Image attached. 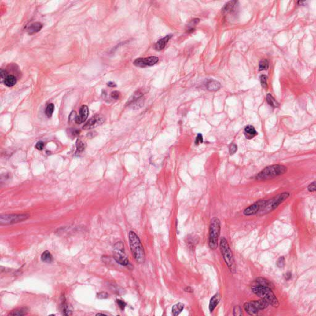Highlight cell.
Returning <instances> with one entry per match:
<instances>
[{
	"label": "cell",
	"instance_id": "obj_1",
	"mask_svg": "<svg viewBox=\"0 0 316 316\" xmlns=\"http://www.w3.org/2000/svg\"><path fill=\"white\" fill-rule=\"evenodd\" d=\"M129 238L130 249L135 259L138 263H143L145 261V252L139 237L134 232L130 231Z\"/></svg>",
	"mask_w": 316,
	"mask_h": 316
},
{
	"label": "cell",
	"instance_id": "obj_2",
	"mask_svg": "<svg viewBox=\"0 0 316 316\" xmlns=\"http://www.w3.org/2000/svg\"><path fill=\"white\" fill-rule=\"evenodd\" d=\"M287 172V167L281 164H275L265 167L258 173L255 178L257 180H266L274 178L281 175Z\"/></svg>",
	"mask_w": 316,
	"mask_h": 316
},
{
	"label": "cell",
	"instance_id": "obj_3",
	"mask_svg": "<svg viewBox=\"0 0 316 316\" xmlns=\"http://www.w3.org/2000/svg\"><path fill=\"white\" fill-rule=\"evenodd\" d=\"M220 249L229 269L232 273H235L237 270V267L233 255L228 241L224 237H222L220 239Z\"/></svg>",
	"mask_w": 316,
	"mask_h": 316
},
{
	"label": "cell",
	"instance_id": "obj_4",
	"mask_svg": "<svg viewBox=\"0 0 316 316\" xmlns=\"http://www.w3.org/2000/svg\"><path fill=\"white\" fill-rule=\"evenodd\" d=\"M251 290L252 293L259 296L261 299L267 301L269 305L274 307H278L279 306V302L271 288L256 285L252 287Z\"/></svg>",
	"mask_w": 316,
	"mask_h": 316
},
{
	"label": "cell",
	"instance_id": "obj_5",
	"mask_svg": "<svg viewBox=\"0 0 316 316\" xmlns=\"http://www.w3.org/2000/svg\"><path fill=\"white\" fill-rule=\"evenodd\" d=\"M221 225L220 220L214 217L211 220L209 229V246L212 250H215L218 246V240L220 234Z\"/></svg>",
	"mask_w": 316,
	"mask_h": 316
},
{
	"label": "cell",
	"instance_id": "obj_6",
	"mask_svg": "<svg viewBox=\"0 0 316 316\" xmlns=\"http://www.w3.org/2000/svg\"><path fill=\"white\" fill-rule=\"evenodd\" d=\"M290 196V193L289 192H283L278 194L269 200H266L264 206L259 212H261V214L262 215L270 213L277 209L281 203L288 199Z\"/></svg>",
	"mask_w": 316,
	"mask_h": 316
},
{
	"label": "cell",
	"instance_id": "obj_7",
	"mask_svg": "<svg viewBox=\"0 0 316 316\" xmlns=\"http://www.w3.org/2000/svg\"><path fill=\"white\" fill-rule=\"evenodd\" d=\"M114 258L115 261L123 266H128L129 261L125 255L124 246L122 241L117 242L114 246Z\"/></svg>",
	"mask_w": 316,
	"mask_h": 316
},
{
	"label": "cell",
	"instance_id": "obj_8",
	"mask_svg": "<svg viewBox=\"0 0 316 316\" xmlns=\"http://www.w3.org/2000/svg\"><path fill=\"white\" fill-rule=\"evenodd\" d=\"M29 217L30 215L28 214L2 215L0 216V224L1 225L14 224L25 220Z\"/></svg>",
	"mask_w": 316,
	"mask_h": 316
},
{
	"label": "cell",
	"instance_id": "obj_9",
	"mask_svg": "<svg viewBox=\"0 0 316 316\" xmlns=\"http://www.w3.org/2000/svg\"><path fill=\"white\" fill-rule=\"evenodd\" d=\"M159 61V58L156 56H150L145 58H138L134 62V64L137 67L145 68L152 66Z\"/></svg>",
	"mask_w": 316,
	"mask_h": 316
},
{
	"label": "cell",
	"instance_id": "obj_10",
	"mask_svg": "<svg viewBox=\"0 0 316 316\" xmlns=\"http://www.w3.org/2000/svg\"><path fill=\"white\" fill-rule=\"evenodd\" d=\"M266 200H259L255 202L254 204L246 208L244 211L243 214L246 216H251L254 215L260 212L263 207L264 206Z\"/></svg>",
	"mask_w": 316,
	"mask_h": 316
},
{
	"label": "cell",
	"instance_id": "obj_11",
	"mask_svg": "<svg viewBox=\"0 0 316 316\" xmlns=\"http://www.w3.org/2000/svg\"><path fill=\"white\" fill-rule=\"evenodd\" d=\"M105 121L104 117L101 115H94L93 117H91L87 122L86 123L83 125V129L84 130H88L93 129L94 127H97V126L102 124Z\"/></svg>",
	"mask_w": 316,
	"mask_h": 316
},
{
	"label": "cell",
	"instance_id": "obj_12",
	"mask_svg": "<svg viewBox=\"0 0 316 316\" xmlns=\"http://www.w3.org/2000/svg\"><path fill=\"white\" fill-rule=\"evenodd\" d=\"M129 104L134 109H140L144 105L143 94L140 91H138L134 93V95L130 98Z\"/></svg>",
	"mask_w": 316,
	"mask_h": 316
},
{
	"label": "cell",
	"instance_id": "obj_13",
	"mask_svg": "<svg viewBox=\"0 0 316 316\" xmlns=\"http://www.w3.org/2000/svg\"><path fill=\"white\" fill-rule=\"evenodd\" d=\"M89 110L88 108L86 105H83L80 107L79 111V115L77 116L75 122L77 124H80L85 122L88 117Z\"/></svg>",
	"mask_w": 316,
	"mask_h": 316
},
{
	"label": "cell",
	"instance_id": "obj_14",
	"mask_svg": "<svg viewBox=\"0 0 316 316\" xmlns=\"http://www.w3.org/2000/svg\"><path fill=\"white\" fill-rule=\"evenodd\" d=\"M171 37H172L171 35H168L166 36L165 37L160 39L158 42H157V43L154 45L155 50H156L157 51H161V50H163Z\"/></svg>",
	"mask_w": 316,
	"mask_h": 316
},
{
	"label": "cell",
	"instance_id": "obj_15",
	"mask_svg": "<svg viewBox=\"0 0 316 316\" xmlns=\"http://www.w3.org/2000/svg\"><path fill=\"white\" fill-rule=\"evenodd\" d=\"M43 27V24L40 22H34L30 25V26L27 28V32L29 35H32L35 33L39 32V31L42 30Z\"/></svg>",
	"mask_w": 316,
	"mask_h": 316
},
{
	"label": "cell",
	"instance_id": "obj_16",
	"mask_svg": "<svg viewBox=\"0 0 316 316\" xmlns=\"http://www.w3.org/2000/svg\"><path fill=\"white\" fill-rule=\"evenodd\" d=\"M220 300V295L219 293H215L211 299L209 304V309L211 312H212L217 306L219 304Z\"/></svg>",
	"mask_w": 316,
	"mask_h": 316
},
{
	"label": "cell",
	"instance_id": "obj_17",
	"mask_svg": "<svg viewBox=\"0 0 316 316\" xmlns=\"http://www.w3.org/2000/svg\"><path fill=\"white\" fill-rule=\"evenodd\" d=\"M255 283H256V284L258 286L266 287L270 288L271 289L274 288V284L270 281H269V280H267L266 278H262V277L258 278L256 280Z\"/></svg>",
	"mask_w": 316,
	"mask_h": 316
},
{
	"label": "cell",
	"instance_id": "obj_18",
	"mask_svg": "<svg viewBox=\"0 0 316 316\" xmlns=\"http://www.w3.org/2000/svg\"><path fill=\"white\" fill-rule=\"evenodd\" d=\"M243 307L245 311L249 315H255L259 312V310L256 309L255 305L252 303L251 301L249 302L245 303L243 305Z\"/></svg>",
	"mask_w": 316,
	"mask_h": 316
},
{
	"label": "cell",
	"instance_id": "obj_19",
	"mask_svg": "<svg viewBox=\"0 0 316 316\" xmlns=\"http://www.w3.org/2000/svg\"><path fill=\"white\" fill-rule=\"evenodd\" d=\"M244 135L248 139H251L258 135V132L252 125H248L244 128Z\"/></svg>",
	"mask_w": 316,
	"mask_h": 316
},
{
	"label": "cell",
	"instance_id": "obj_20",
	"mask_svg": "<svg viewBox=\"0 0 316 316\" xmlns=\"http://www.w3.org/2000/svg\"><path fill=\"white\" fill-rule=\"evenodd\" d=\"M61 303L59 307L61 310V312H62V314L63 315H71L72 314L71 310H70V309L66 303L65 297L62 296L61 298Z\"/></svg>",
	"mask_w": 316,
	"mask_h": 316
},
{
	"label": "cell",
	"instance_id": "obj_21",
	"mask_svg": "<svg viewBox=\"0 0 316 316\" xmlns=\"http://www.w3.org/2000/svg\"><path fill=\"white\" fill-rule=\"evenodd\" d=\"M221 87L220 83L214 80H209L206 84V88L209 91H216L219 90Z\"/></svg>",
	"mask_w": 316,
	"mask_h": 316
},
{
	"label": "cell",
	"instance_id": "obj_22",
	"mask_svg": "<svg viewBox=\"0 0 316 316\" xmlns=\"http://www.w3.org/2000/svg\"><path fill=\"white\" fill-rule=\"evenodd\" d=\"M236 3H237V2H235V1L229 2L224 6V8L222 9V13H232L235 8Z\"/></svg>",
	"mask_w": 316,
	"mask_h": 316
},
{
	"label": "cell",
	"instance_id": "obj_23",
	"mask_svg": "<svg viewBox=\"0 0 316 316\" xmlns=\"http://www.w3.org/2000/svg\"><path fill=\"white\" fill-rule=\"evenodd\" d=\"M183 309H184V304L182 303H178L173 306L172 309V314L174 316H177L182 312V311L183 310Z\"/></svg>",
	"mask_w": 316,
	"mask_h": 316
},
{
	"label": "cell",
	"instance_id": "obj_24",
	"mask_svg": "<svg viewBox=\"0 0 316 316\" xmlns=\"http://www.w3.org/2000/svg\"><path fill=\"white\" fill-rule=\"evenodd\" d=\"M41 259L43 262L46 263H51L53 261V256L50 253V252L48 251H44L42 256H41Z\"/></svg>",
	"mask_w": 316,
	"mask_h": 316
},
{
	"label": "cell",
	"instance_id": "obj_25",
	"mask_svg": "<svg viewBox=\"0 0 316 316\" xmlns=\"http://www.w3.org/2000/svg\"><path fill=\"white\" fill-rule=\"evenodd\" d=\"M16 82H17L16 78L14 75H8L4 80L5 85L8 87L13 86L14 85H16Z\"/></svg>",
	"mask_w": 316,
	"mask_h": 316
},
{
	"label": "cell",
	"instance_id": "obj_26",
	"mask_svg": "<svg viewBox=\"0 0 316 316\" xmlns=\"http://www.w3.org/2000/svg\"><path fill=\"white\" fill-rule=\"evenodd\" d=\"M266 101L268 104L273 108H278L279 106L278 103L275 100V98L271 95L270 93H268L266 96Z\"/></svg>",
	"mask_w": 316,
	"mask_h": 316
},
{
	"label": "cell",
	"instance_id": "obj_27",
	"mask_svg": "<svg viewBox=\"0 0 316 316\" xmlns=\"http://www.w3.org/2000/svg\"><path fill=\"white\" fill-rule=\"evenodd\" d=\"M27 313V309L26 308H20V309H17L14 310H13L11 313H9V315H17V316H22L26 315Z\"/></svg>",
	"mask_w": 316,
	"mask_h": 316
},
{
	"label": "cell",
	"instance_id": "obj_28",
	"mask_svg": "<svg viewBox=\"0 0 316 316\" xmlns=\"http://www.w3.org/2000/svg\"><path fill=\"white\" fill-rule=\"evenodd\" d=\"M76 147H77V153H80L85 149V148L86 147V145L82 140L78 139L76 141Z\"/></svg>",
	"mask_w": 316,
	"mask_h": 316
},
{
	"label": "cell",
	"instance_id": "obj_29",
	"mask_svg": "<svg viewBox=\"0 0 316 316\" xmlns=\"http://www.w3.org/2000/svg\"><path fill=\"white\" fill-rule=\"evenodd\" d=\"M269 61L267 59H263L260 61L259 64V70L261 71H264L267 70L269 68Z\"/></svg>",
	"mask_w": 316,
	"mask_h": 316
},
{
	"label": "cell",
	"instance_id": "obj_30",
	"mask_svg": "<svg viewBox=\"0 0 316 316\" xmlns=\"http://www.w3.org/2000/svg\"><path fill=\"white\" fill-rule=\"evenodd\" d=\"M54 105L53 103L48 104V105L46 106V110H45L46 115L48 117H51V116L54 112Z\"/></svg>",
	"mask_w": 316,
	"mask_h": 316
},
{
	"label": "cell",
	"instance_id": "obj_31",
	"mask_svg": "<svg viewBox=\"0 0 316 316\" xmlns=\"http://www.w3.org/2000/svg\"><path fill=\"white\" fill-rule=\"evenodd\" d=\"M285 258H284L283 256H281L278 259V260L277 261V266L279 268H283L284 266H285Z\"/></svg>",
	"mask_w": 316,
	"mask_h": 316
},
{
	"label": "cell",
	"instance_id": "obj_32",
	"mask_svg": "<svg viewBox=\"0 0 316 316\" xmlns=\"http://www.w3.org/2000/svg\"><path fill=\"white\" fill-rule=\"evenodd\" d=\"M233 315L237 316H241L243 315L242 309L239 306H236L233 308Z\"/></svg>",
	"mask_w": 316,
	"mask_h": 316
},
{
	"label": "cell",
	"instance_id": "obj_33",
	"mask_svg": "<svg viewBox=\"0 0 316 316\" xmlns=\"http://www.w3.org/2000/svg\"><path fill=\"white\" fill-rule=\"evenodd\" d=\"M267 77L265 75H263L261 76V85L264 88H267Z\"/></svg>",
	"mask_w": 316,
	"mask_h": 316
},
{
	"label": "cell",
	"instance_id": "obj_34",
	"mask_svg": "<svg viewBox=\"0 0 316 316\" xmlns=\"http://www.w3.org/2000/svg\"><path fill=\"white\" fill-rule=\"evenodd\" d=\"M120 92H119L118 91H114L111 94V98L114 99V100H119L120 98Z\"/></svg>",
	"mask_w": 316,
	"mask_h": 316
},
{
	"label": "cell",
	"instance_id": "obj_35",
	"mask_svg": "<svg viewBox=\"0 0 316 316\" xmlns=\"http://www.w3.org/2000/svg\"><path fill=\"white\" fill-rule=\"evenodd\" d=\"M307 189L309 192H315L316 189L315 186V182H313L311 183H310L307 186Z\"/></svg>",
	"mask_w": 316,
	"mask_h": 316
},
{
	"label": "cell",
	"instance_id": "obj_36",
	"mask_svg": "<svg viewBox=\"0 0 316 316\" xmlns=\"http://www.w3.org/2000/svg\"><path fill=\"white\" fill-rule=\"evenodd\" d=\"M203 135L201 134H198V135L197 136V138H196V140H195V145H199L200 144H201L203 143Z\"/></svg>",
	"mask_w": 316,
	"mask_h": 316
},
{
	"label": "cell",
	"instance_id": "obj_37",
	"mask_svg": "<svg viewBox=\"0 0 316 316\" xmlns=\"http://www.w3.org/2000/svg\"><path fill=\"white\" fill-rule=\"evenodd\" d=\"M238 149V147L235 144H232L229 148V152L231 155L235 154Z\"/></svg>",
	"mask_w": 316,
	"mask_h": 316
},
{
	"label": "cell",
	"instance_id": "obj_38",
	"mask_svg": "<svg viewBox=\"0 0 316 316\" xmlns=\"http://www.w3.org/2000/svg\"><path fill=\"white\" fill-rule=\"evenodd\" d=\"M117 303L122 310H124L126 305H127V304H126L123 301L120 300V299H117Z\"/></svg>",
	"mask_w": 316,
	"mask_h": 316
},
{
	"label": "cell",
	"instance_id": "obj_39",
	"mask_svg": "<svg viewBox=\"0 0 316 316\" xmlns=\"http://www.w3.org/2000/svg\"><path fill=\"white\" fill-rule=\"evenodd\" d=\"M77 115L76 114V112L75 111H72L69 117V120L70 122H72V121H75V119H76V117H77Z\"/></svg>",
	"mask_w": 316,
	"mask_h": 316
},
{
	"label": "cell",
	"instance_id": "obj_40",
	"mask_svg": "<svg viewBox=\"0 0 316 316\" xmlns=\"http://www.w3.org/2000/svg\"><path fill=\"white\" fill-rule=\"evenodd\" d=\"M1 79H2V80H5V79L8 76V73L7 72L5 71V70H3V69H2L1 70Z\"/></svg>",
	"mask_w": 316,
	"mask_h": 316
},
{
	"label": "cell",
	"instance_id": "obj_41",
	"mask_svg": "<svg viewBox=\"0 0 316 316\" xmlns=\"http://www.w3.org/2000/svg\"><path fill=\"white\" fill-rule=\"evenodd\" d=\"M44 143L43 141H39L36 145H35V148L39 149V150H42L43 147H44Z\"/></svg>",
	"mask_w": 316,
	"mask_h": 316
},
{
	"label": "cell",
	"instance_id": "obj_42",
	"mask_svg": "<svg viewBox=\"0 0 316 316\" xmlns=\"http://www.w3.org/2000/svg\"><path fill=\"white\" fill-rule=\"evenodd\" d=\"M108 297H109L108 294L106 293H104V292H101L98 295V298L100 299H106V298H108Z\"/></svg>",
	"mask_w": 316,
	"mask_h": 316
},
{
	"label": "cell",
	"instance_id": "obj_43",
	"mask_svg": "<svg viewBox=\"0 0 316 316\" xmlns=\"http://www.w3.org/2000/svg\"><path fill=\"white\" fill-rule=\"evenodd\" d=\"M284 277H285L286 280H290L292 277V274L291 272H287L284 275Z\"/></svg>",
	"mask_w": 316,
	"mask_h": 316
},
{
	"label": "cell",
	"instance_id": "obj_44",
	"mask_svg": "<svg viewBox=\"0 0 316 316\" xmlns=\"http://www.w3.org/2000/svg\"><path fill=\"white\" fill-rule=\"evenodd\" d=\"M184 291L186 293H193V289L189 286H188V287H186L185 288H184Z\"/></svg>",
	"mask_w": 316,
	"mask_h": 316
},
{
	"label": "cell",
	"instance_id": "obj_45",
	"mask_svg": "<svg viewBox=\"0 0 316 316\" xmlns=\"http://www.w3.org/2000/svg\"><path fill=\"white\" fill-rule=\"evenodd\" d=\"M80 130H77V129H74V130L72 132V135H73L74 136H77V135H79V134H80Z\"/></svg>",
	"mask_w": 316,
	"mask_h": 316
},
{
	"label": "cell",
	"instance_id": "obj_46",
	"mask_svg": "<svg viewBox=\"0 0 316 316\" xmlns=\"http://www.w3.org/2000/svg\"><path fill=\"white\" fill-rule=\"evenodd\" d=\"M108 86H109V87H116V85L115 83L112 82H109L107 83Z\"/></svg>",
	"mask_w": 316,
	"mask_h": 316
},
{
	"label": "cell",
	"instance_id": "obj_47",
	"mask_svg": "<svg viewBox=\"0 0 316 316\" xmlns=\"http://www.w3.org/2000/svg\"><path fill=\"white\" fill-rule=\"evenodd\" d=\"M106 315V314H101V313H98V314H97V315Z\"/></svg>",
	"mask_w": 316,
	"mask_h": 316
}]
</instances>
